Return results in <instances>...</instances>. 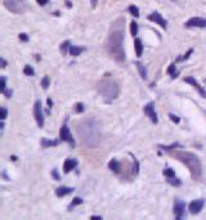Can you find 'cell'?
<instances>
[{
	"label": "cell",
	"mask_w": 206,
	"mask_h": 220,
	"mask_svg": "<svg viewBox=\"0 0 206 220\" xmlns=\"http://www.w3.org/2000/svg\"><path fill=\"white\" fill-rule=\"evenodd\" d=\"M205 205V201L204 200H196V201H192L189 203V212L191 214H198L200 211L202 210V207Z\"/></svg>",
	"instance_id": "12"
},
{
	"label": "cell",
	"mask_w": 206,
	"mask_h": 220,
	"mask_svg": "<svg viewBox=\"0 0 206 220\" xmlns=\"http://www.w3.org/2000/svg\"><path fill=\"white\" fill-rule=\"evenodd\" d=\"M7 80H5V77L3 76L2 77V84H0V90H2V93H4L5 92V89H7Z\"/></svg>",
	"instance_id": "32"
},
{
	"label": "cell",
	"mask_w": 206,
	"mask_h": 220,
	"mask_svg": "<svg viewBox=\"0 0 206 220\" xmlns=\"http://www.w3.org/2000/svg\"><path fill=\"white\" fill-rule=\"evenodd\" d=\"M186 211V203L180 200H175L174 202V215L177 219H182Z\"/></svg>",
	"instance_id": "11"
},
{
	"label": "cell",
	"mask_w": 206,
	"mask_h": 220,
	"mask_svg": "<svg viewBox=\"0 0 206 220\" xmlns=\"http://www.w3.org/2000/svg\"><path fill=\"white\" fill-rule=\"evenodd\" d=\"M49 83H50L49 76H44V79L41 80V86L44 89H48V88H49Z\"/></svg>",
	"instance_id": "30"
},
{
	"label": "cell",
	"mask_w": 206,
	"mask_h": 220,
	"mask_svg": "<svg viewBox=\"0 0 206 220\" xmlns=\"http://www.w3.org/2000/svg\"><path fill=\"white\" fill-rule=\"evenodd\" d=\"M59 139H61L62 142L70 143V146H71V147H75V139L72 138L71 133H70L67 122H64V124L62 125V127H61V130H59Z\"/></svg>",
	"instance_id": "6"
},
{
	"label": "cell",
	"mask_w": 206,
	"mask_h": 220,
	"mask_svg": "<svg viewBox=\"0 0 206 220\" xmlns=\"http://www.w3.org/2000/svg\"><path fill=\"white\" fill-rule=\"evenodd\" d=\"M90 219H98V220H101L102 216H90Z\"/></svg>",
	"instance_id": "43"
},
{
	"label": "cell",
	"mask_w": 206,
	"mask_h": 220,
	"mask_svg": "<svg viewBox=\"0 0 206 220\" xmlns=\"http://www.w3.org/2000/svg\"><path fill=\"white\" fill-rule=\"evenodd\" d=\"M72 192H74V188L62 185V187H58V188L56 189V195L58 197H64V196H67V195H70V193H72Z\"/></svg>",
	"instance_id": "15"
},
{
	"label": "cell",
	"mask_w": 206,
	"mask_h": 220,
	"mask_svg": "<svg viewBox=\"0 0 206 220\" xmlns=\"http://www.w3.org/2000/svg\"><path fill=\"white\" fill-rule=\"evenodd\" d=\"M134 46H135V53H137V57H142V53H143V44H142V40L137 37V39L134 40Z\"/></svg>",
	"instance_id": "17"
},
{
	"label": "cell",
	"mask_w": 206,
	"mask_h": 220,
	"mask_svg": "<svg viewBox=\"0 0 206 220\" xmlns=\"http://www.w3.org/2000/svg\"><path fill=\"white\" fill-rule=\"evenodd\" d=\"M135 66H137L138 71H139V73H140V77H142L143 80L147 79V69H146L144 64H143L142 62H135Z\"/></svg>",
	"instance_id": "18"
},
{
	"label": "cell",
	"mask_w": 206,
	"mask_h": 220,
	"mask_svg": "<svg viewBox=\"0 0 206 220\" xmlns=\"http://www.w3.org/2000/svg\"><path fill=\"white\" fill-rule=\"evenodd\" d=\"M97 90L98 93L102 95V98L106 102H111L113 99H116L120 93V89H118L117 84L111 81V80H101V81L97 84Z\"/></svg>",
	"instance_id": "4"
},
{
	"label": "cell",
	"mask_w": 206,
	"mask_h": 220,
	"mask_svg": "<svg viewBox=\"0 0 206 220\" xmlns=\"http://www.w3.org/2000/svg\"><path fill=\"white\" fill-rule=\"evenodd\" d=\"M23 73L26 75V76H34L35 71H34V68H32L30 64H26L25 68H23Z\"/></svg>",
	"instance_id": "23"
},
{
	"label": "cell",
	"mask_w": 206,
	"mask_h": 220,
	"mask_svg": "<svg viewBox=\"0 0 206 220\" xmlns=\"http://www.w3.org/2000/svg\"><path fill=\"white\" fill-rule=\"evenodd\" d=\"M108 168H110L111 171H113V173H116L118 174L120 173V169H121V166H120V162L116 160V158H112L110 162H108Z\"/></svg>",
	"instance_id": "16"
},
{
	"label": "cell",
	"mask_w": 206,
	"mask_h": 220,
	"mask_svg": "<svg viewBox=\"0 0 206 220\" xmlns=\"http://www.w3.org/2000/svg\"><path fill=\"white\" fill-rule=\"evenodd\" d=\"M0 63H2V68H5L7 67V61L4 58H0Z\"/></svg>",
	"instance_id": "40"
},
{
	"label": "cell",
	"mask_w": 206,
	"mask_h": 220,
	"mask_svg": "<svg viewBox=\"0 0 206 220\" xmlns=\"http://www.w3.org/2000/svg\"><path fill=\"white\" fill-rule=\"evenodd\" d=\"M173 156L187 166V168L189 169V171H191L193 179H198L200 176H201L202 165H201V161H200V158L196 156V154H193L191 152L177 151V152L173 153Z\"/></svg>",
	"instance_id": "3"
},
{
	"label": "cell",
	"mask_w": 206,
	"mask_h": 220,
	"mask_svg": "<svg viewBox=\"0 0 206 220\" xmlns=\"http://www.w3.org/2000/svg\"><path fill=\"white\" fill-rule=\"evenodd\" d=\"M10 160H12V161H17V157H15V156H12V157H10Z\"/></svg>",
	"instance_id": "44"
},
{
	"label": "cell",
	"mask_w": 206,
	"mask_h": 220,
	"mask_svg": "<svg viewBox=\"0 0 206 220\" xmlns=\"http://www.w3.org/2000/svg\"><path fill=\"white\" fill-rule=\"evenodd\" d=\"M4 95L7 96V98H10V96H12V90H7V89H5Z\"/></svg>",
	"instance_id": "39"
},
{
	"label": "cell",
	"mask_w": 206,
	"mask_h": 220,
	"mask_svg": "<svg viewBox=\"0 0 206 220\" xmlns=\"http://www.w3.org/2000/svg\"><path fill=\"white\" fill-rule=\"evenodd\" d=\"M148 19L152 21V22H155V23H157V25L160 26V27H162L164 30H166V27H167V22H166L164 18H162V15H161L159 12L151 13V14L148 15Z\"/></svg>",
	"instance_id": "9"
},
{
	"label": "cell",
	"mask_w": 206,
	"mask_h": 220,
	"mask_svg": "<svg viewBox=\"0 0 206 220\" xmlns=\"http://www.w3.org/2000/svg\"><path fill=\"white\" fill-rule=\"evenodd\" d=\"M166 180H167V183L171 184V185H174V187H179L182 184V181L178 178H175V176H173V178H167Z\"/></svg>",
	"instance_id": "25"
},
{
	"label": "cell",
	"mask_w": 206,
	"mask_h": 220,
	"mask_svg": "<svg viewBox=\"0 0 206 220\" xmlns=\"http://www.w3.org/2000/svg\"><path fill=\"white\" fill-rule=\"evenodd\" d=\"M192 53H193V49H189V50H188V52H187L186 54H184L182 58H178V61H184V59H188V58H189V56H191Z\"/></svg>",
	"instance_id": "33"
},
{
	"label": "cell",
	"mask_w": 206,
	"mask_h": 220,
	"mask_svg": "<svg viewBox=\"0 0 206 220\" xmlns=\"http://www.w3.org/2000/svg\"><path fill=\"white\" fill-rule=\"evenodd\" d=\"M164 175L166 176V178H173V176H175V171L170 169V168H167L164 170Z\"/></svg>",
	"instance_id": "29"
},
{
	"label": "cell",
	"mask_w": 206,
	"mask_h": 220,
	"mask_svg": "<svg viewBox=\"0 0 206 220\" xmlns=\"http://www.w3.org/2000/svg\"><path fill=\"white\" fill-rule=\"evenodd\" d=\"M124 35H125V18L120 17L111 25L108 34V50L117 62L125 61V52L122 46Z\"/></svg>",
	"instance_id": "1"
},
{
	"label": "cell",
	"mask_w": 206,
	"mask_h": 220,
	"mask_svg": "<svg viewBox=\"0 0 206 220\" xmlns=\"http://www.w3.org/2000/svg\"><path fill=\"white\" fill-rule=\"evenodd\" d=\"M70 54H71L72 57H77L80 56L81 53L84 52V48H81V46H76V45H71L70 46Z\"/></svg>",
	"instance_id": "19"
},
{
	"label": "cell",
	"mask_w": 206,
	"mask_h": 220,
	"mask_svg": "<svg viewBox=\"0 0 206 220\" xmlns=\"http://www.w3.org/2000/svg\"><path fill=\"white\" fill-rule=\"evenodd\" d=\"M75 111H76L77 113H81V112L84 111V104L83 103H77L76 107H75Z\"/></svg>",
	"instance_id": "35"
},
{
	"label": "cell",
	"mask_w": 206,
	"mask_h": 220,
	"mask_svg": "<svg viewBox=\"0 0 206 220\" xmlns=\"http://www.w3.org/2000/svg\"><path fill=\"white\" fill-rule=\"evenodd\" d=\"M77 166V161L75 160V158H67L66 161H64V164H63V171L66 174H68L70 171H72Z\"/></svg>",
	"instance_id": "14"
},
{
	"label": "cell",
	"mask_w": 206,
	"mask_h": 220,
	"mask_svg": "<svg viewBox=\"0 0 206 220\" xmlns=\"http://www.w3.org/2000/svg\"><path fill=\"white\" fill-rule=\"evenodd\" d=\"M186 27H206V19L201 17L189 18L186 22Z\"/></svg>",
	"instance_id": "10"
},
{
	"label": "cell",
	"mask_w": 206,
	"mask_h": 220,
	"mask_svg": "<svg viewBox=\"0 0 206 220\" xmlns=\"http://www.w3.org/2000/svg\"><path fill=\"white\" fill-rule=\"evenodd\" d=\"M4 7L12 13H22L26 9L25 0H4Z\"/></svg>",
	"instance_id": "5"
},
{
	"label": "cell",
	"mask_w": 206,
	"mask_h": 220,
	"mask_svg": "<svg viewBox=\"0 0 206 220\" xmlns=\"http://www.w3.org/2000/svg\"><path fill=\"white\" fill-rule=\"evenodd\" d=\"M66 5H67L68 8H71V7H72V3L70 2V0H66Z\"/></svg>",
	"instance_id": "42"
},
{
	"label": "cell",
	"mask_w": 206,
	"mask_h": 220,
	"mask_svg": "<svg viewBox=\"0 0 206 220\" xmlns=\"http://www.w3.org/2000/svg\"><path fill=\"white\" fill-rule=\"evenodd\" d=\"M81 203H83V200H81L80 197H75L74 200H72V202L70 203V206H68V208L70 210H71L72 207H75V206H77V205H81Z\"/></svg>",
	"instance_id": "27"
},
{
	"label": "cell",
	"mask_w": 206,
	"mask_h": 220,
	"mask_svg": "<svg viewBox=\"0 0 206 220\" xmlns=\"http://www.w3.org/2000/svg\"><path fill=\"white\" fill-rule=\"evenodd\" d=\"M130 34H132L133 36L138 35V23L135 22V21H133V22L130 23Z\"/></svg>",
	"instance_id": "26"
},
{
	"label": "cell",
	"mask_w": 206,
	"mask_h": 220,
	"mask_svg": "<svg viewBox=\"0 0 206 220\" xmlns=\"http://www.w3.org/2000/svg\"><path fill=\"white\" fill-rule=\"evenodd\" d=\"M58 140H46V139H41V146L44 148H48V147H56L58 146Z\"/></svg>",
	"instance_id": "20"
},
{
	"label": "cell",
	"mask_w": 206,
	"mask_h": 220,
	"mask_svg": "<svg viewBox=\"0 0 206 220\" xmlns=\"http://www.w3.org/2000/svg\"><path fill=\"white\" fill-rule=\"evenodd\" d=\"M159 147L162 149V151H171V149L179 147V144H178V143H173L171 146H159Z\"/></svg>",
	"instance_id": "28"
},
{
	"label": "cell",
	"mask_w": 206,
	"mask_h": 220,
	"mask_svg": "<svg viewBox=\"0 0 206 220\" xmlns=\"http://www.w3.org/2000/svg\"><path fill=\"white\" fill-rule=\"evenodd\" d=\"M167 73L171 76V79H175L178 76V71H177V67H175V63H171L169 68H167Z\"/></svg>",
	"instance_id": "21"
},
{
	"label": "cell",
	"mask_w": 206,
	"mask_h": 220,
	"mask_svg": "<svg viewBox=\"0 0 206 220\" xmlns=\"http://www.w3.org/2000/svg\"><path fill=\"white\" fill-rule=\"evenodd\" d=\"M34 116L35 120L37 122V126L43 127L44 126V113H43V108H41V102L36 100L34 104Z\"/></svg>",
	"instance_id": "7"
},
{
	"label": "cell",
	"mask_w": 206,
	"mask_h": 220,
	"mask_svg": "<svg viewBox=\"0 0 206 220\" xmlns=\"http://www.w3.org/2000/svg\"><path fill=\"white\" fill-rule=\"evenodd\" d=\"M91 7H95V0H91Z\"/></svg>",
	"instance_id": "45"
},
{
	"label": "cell",
	"mask_w": 206,
	"mask_h": 220,
	"mask_svg": "<svg viewBox=\"0 0 206 220\" xmlns=\"http://www.w3.org/2000/svg\"><path fill=\"white\" fill-rule=\"evenodd\" d=\"M36 2H37L39 5H41V7H44V5L48 4V0H36Z\"/></svg>",
	"instance_id": "38"
},
{
	"label": "cell",
	"mask_w": 206,
	"mask_h": 220,
	"mask_svg": "<svg viewBox=\"0 0 206 220\" xmlns=\"http://www.w3.org/2000/svg\"><path fill=\"white\" fill-rule=\"evenodd\" d=\"M18 37H19V40H21V41H25V42L29 41V35L25 34V32H22V34H19V35H18Z\"/></svg>",
	"instance_id": "34"
},
{
	"label": "cell",
	"mask_w": 206,
	"mask_h": 220,
	"mask_svg": "<svg viewBox=\"0 0 206 220\" xmlns=\"http://www.w3.org/2000/svg\"><path fill=\"white\" fill-rule=\"evenodd\" d=\"M184 81L188 83V84H191L192 86H193L194 89H196L200 94H201L202 98H206V92H205V89H204V88L201 86V85H200V84L196 81V79H193V77H186V79H184Z\"/></svg>",
	"instance_id": "13"
},
{
	"label": "cell",
	"mask_w": 206,
	"mask_h": 220,
	"mask_svg": "<svg viewBox=\"0 0 206 220\" xmlns=\"http://www.w3.org/2000/svg\"><path fill=\"white\" fill-rule=\"evenodd\" d=\"M46 103H48V107H49V110L53 107V102H52V99L50 98H48V100H46Z\"/></svg>",
	"instance_id": "41"
},
{
	"label": "cell",
	"mask_w": 206,
	"mask_h": 220,
	"mask_svg": "<svg viewBox=\"0 0 206 220\" xmlns=\"http://www.w3.org/2000/svg\"><path fill=\"white\" fill-rule=\"evenodd\" d=\"M7 115H8V111H7V108L5 107H3L2 110H0V119H2L3 121L7 119Z\"/></svg>",
	"instance_id": "31"
},
{
	"label": "cell",
	"mask_w": 206,
	"mask_h": 220,
	"mask_svg": "<svg viewBox=\"0 0 206 220\" xmlns=\"http://www.w3.org/2000/svg\"><path fill=\"white\" fill-rule=\"evenodd\" d=\"M52 175L54 176V179H56V180H59V175H58V173H57V170H56V169L52 170Z\"/></svg>",
	"instance_id": "37"
},
{
	"label": "cell",
	"mask_w": 206,
	"mask_h": 220,
	"mask_svg": "<svg viewBox=\"0 0 206 220\" xmlns=\"http://www.w3.org/2000/svg\"><path fill=\"white\" fill-rule=\"evenodd\" d=\"M144 113L147 115L149 117V120L153 122V124H157V121H159V119H157V113H156V111H155V104L152 103V102H149L148 104H146L144 106Z\"/></svg>",
	"instance_id": "8"
},
{
	"label": "cell",
	"mask_w": 206,
	"mask_h": 220,
	"mask_svg": "<svg viewBox=\"0 0 206 220\" xmlns=\"http://www.w3.org/2000/svg\"><path fill=\"white\" fill-rule=\"evenodd\" d=\"M70 46H71V44H70V41L68 40H66V41H63L62 44H61V52H62V54H66L67 53V50H70Z\"/></svg>",
	"instance_id": "22"
},
{
	"label": "cell",
	"mask_w": 206,
	"mask_h": 220,
	"mask_svg": "<svg viewBox=\"0 0 206 220\" xmlns=\"http://www.w3.org/2000/svg\"><path fill=\"white\" fill-rule=\"evenodd\" d=\"M169 117H170V120H171L173 122H175V124H178V122L180 121V119H179V117H178V116H175L174 113H170V115H169Z\"/></svg>",
	"instance_id": "36"
},
{
	"label": "cell",
	"mask_w": 206,
	"mask_h": 220,
	"mask_svg": "<svg viewBox=\"0 0 206 220\" xmlns=\"http://www.w3.org/2000/svg\"><path fill=\"white\" fill-rule=\"evenodd\" d=\"M128 10H129V13L132 14V15H134V17H139V9H138V7H135V5H130V7L128 8Z\"/></svg>",
	"instance_id": "24"
},
{
	"label": "cell",
	"mask_w": 206,
	"mask_h": 220,
	"mask_svg": "<svg viewBox=\"0 0 206 220\" xmlns=\"http://www.w3.org/2000/svg\"><path fill=\"white\" fill-rule=\"evenodd\" d=\"M77 134L81 139V143L88 148H97L101 143V129L99 124L94 117H88L79 122Z\"/></svg>",
	"instance_id": "2"
}]
</instances>
